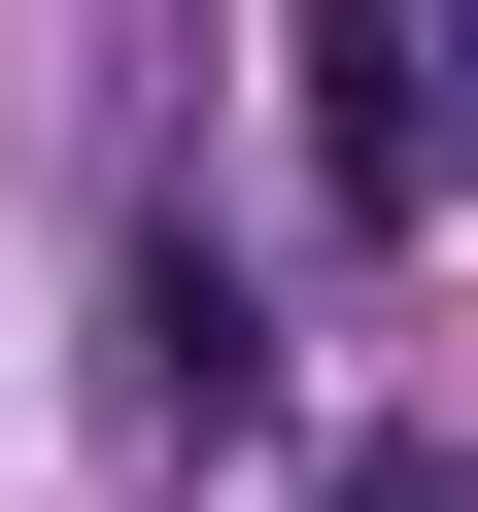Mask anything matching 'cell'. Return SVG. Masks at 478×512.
Instances as JSON below:
<instances>
[{
    "mask_svg": "<svg viewBox=\"0 0 478 512\" xmlns=\"http://www.w3.org/2000/svg\"><path fill=\"white\" fill-rule=\"evenodd\" d=\"M308 103V239H444V0H274Z\"/></svg>",
    "mask_w": 478,
    "mask_h": 512,
    "instance_id": "cell-1",
    "label": "cell"
},
{
    "mask_svg": "<svg viewBox=\"0 0 478 512\" xmlns=\"http://www.w3.org/2000/svg\"><path fill=\"white\" fill-rule=\"evenodd\" d=\"M137 376H171V444H239L274 410V274L239 239H137Z\"/></svg>",
    "mask_w": 478,
    "mask_h": 512,
    "instance_id": "cell-2",
    "label": "cell"
},
{
    "mask_svg": "<svg viewBox=\"0 0 478 512\" xmlns=\"http://www.w3.org/2000/svg\"><path fill=\"white\" fill-rule=\"evenodd\" d=\"M308 512H478V444H342V478H308Z\"/></svg>",
    "mask_w": 478,
    "mask_h": 512,
    "instance_id": "cell-3",
    "label": "cell"
}]
</instances>
